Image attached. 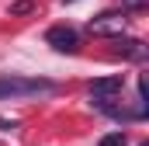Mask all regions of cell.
I'll return each instance as SVG.
<instances>
[{
    "instance_id": "obj_7",
    "label": "cell",
    "mask_w": 149,
    "mask_h": 146,
    "mask_svg": "<svg viewBox=\"0 0 149 146\" xmlns=\"http://www.w3.org/2000/svg\"><path fill=\"white\" fill-rule=\"evenodd\" d=\"M35 11V4L31 0H14L10 4V18H21V14H31Z\"/></svg>"
},
{
    "instance_id": "obj_5",
    "label": "cell",
    "mask_w": 149,
    "mask_h": 146,
    "mask_svg": "<svg viewBox=\"0 0 149 146\" xmlns=\"http://www.w3.org/2000/svg\"><path fill=\"white\" fill-rule=\"evenodd\" d=\"M125 77H104V80H94L90 84V98H114L121 91Z\"/></svg>"
},
{
    "instance_id": "obj_2",
    "label": "cell",
    "mask_w": 149,
    "mask_h": 146,
    "mask_svg": "<svg viewBox=\"0 0 149 146\" xmlns=\"http://www.w3.org/2000/svg\"><path fill=\"white\" fill-rule=\"evenodd\" d=\"M128 28V18H125V11H108V14H97V18H90V25H87V32L90 35H111V38H121V32Z\"/></svg>"
},
{
    "instance_id": "obj_8",
    "label": "cell",
    "mask_w": 149,
    "mask_h": 146,
    "mask_svg": "<svg viewBox=\"0 0 149 146\" xmlns=\"http://www.w3.org/2000/svg\"><path fill=\"white\" fill-rule=\"evenodd\" d=\"M121 7H125V11H142L146 0H121Z\"/></svg>"
},
{
    "instance_id": "obj_6",
    "label": "cell",
    "mask_w": 149,
    "mask_h": 146,
    "mask_svg": "<svg viewBox=\"0 0 149 146\" xmlns=\"http://www.w3.org/2000/svg\"><path fill=\"white\" fill-rule=\"evenodd\" d=\"M97 146H128V136L125 132H108V136H101Z\"/></svg>"
},
{
    "instance_id": "obj_1",
    "label": "cell",
    "mask_w": 149,
    "mask_h": 146,
    "mask_svg": "<svg viewBox=\"0 0 149 146\" xmlns=\"http://www.w3.org/2000/svg\"><path fill=\"white\" fill-rule=\"evenodd\" d=\"M38 94H56V84L45 77H0V101L7 98H38Z\"/></svg>"
},
{
    "instance_id": "obj_3",
    "label": "cell",
    "mask_w": 149,
    "mask_h": 146,
    "mask_svg": "<svg viewBox=\"0 0 149 146\" xmlns=\"http://www.w3.org/2000/svg\"><path fill=\"white\" fill-rule=\"evenodd\" d=\"M45 42L56 52H76L80 49V35H76V28H70V25H52L45 32Z\"/></svg>"
},
{
    "instance_id": "obj_4",
    "label": "cell",
    "mask_w": 149,
    "mask_h": 146,
    "mask_svg": "<svg viewBox=\"0 0 149 146\" xmlns=\"http://www.w3.org/2000/svg\"><path fill=\"white\" fill-rule=\"evenodd\" d=\"M114 52H118L121 59H132V63H142L149 56L146 42H139V38H114Z\"/></svg>"
},
{
    "instance_id": "obj_9",
    "label": "cell",
    "mask_w": 149,
    "mask_h": 146,
    "mask_svg": "<svg viewBox=\"0 0 149 146\" xmlns=\"http://www.w3.org/2000/svg\"><path fill=\"white\" fill-rule=\"evenodd\" d=\"M0 129H3V132H10V129H17V122H14V118H0Z\"/></svg>"
},
{
    "instance_id": "obj_11",
    "label": "cell",
    "mask_w": 149,
    "mask_h": 146,
    "mask_svg": "<svg viewBox=\"0 0 149 146\" xmlns=\"http://www.w3.org/2000/svg\"><path fill=\"white\" fill-rule=\"evenodd\" d=\"M139 146H149V143H139Z\"/></svg>"
},
{
    "instance_id": "obj_10",
    "label": "cell",
    "mask_w": 149,
    "mask_h": 146,
    "mask_svg": "<svg viewBox=\"0 0 149 146\" xmlns=\"http://www.w3.org/2000/svg\"><path fill=\"white\" fill-rule=\"evenodd\" d=\"M63 4H73V0H63Z\"/></svg>"
}]
</instances>
